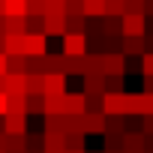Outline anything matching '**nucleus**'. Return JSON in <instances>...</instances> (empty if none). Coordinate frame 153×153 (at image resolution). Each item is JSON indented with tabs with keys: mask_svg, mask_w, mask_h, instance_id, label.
Instances as JSON below:
<instances>
[{
	"mask_svg": "<svg viewBox=\"0 0 153 153\" xmlns=\"http://www.w3.org/2000/svg\"><path fill=\"white\" fill-rule=\"evenodd\" d=\"M9 111H24L27 114V93H9Z\"/></svg>",
	"mask_w": 153,
	"mask_h": 153,
	"instance_id": "nucleus-29",
	"label": "nucleus"
},
{
	"mask_svg": "<svg viewBox=\"0 0 153 153\" xmlns=\"http://www.w3.org/2000/svg\"><path fill=\"white\" fill-rule=\"evenodd\" d=\"M27 93H45V75L42 72H27Z\"/></svg>",
	"mask_w": 153,
	"mask_h": 153,
	"instance_id": "nucleus-22",
	"label": "nucleus"
},
{
	"mask_svg": "<svg viewBox=\"0 0 153 153\" xmlns=\"http://www.w3.org/2000/svg\"><path fill=\"white\" fill-rule=\"evenodd\" d=\"M0 132H3V117H0Z\"/></svg>",
	"mask_w": 153,
	"mask_h": 153,
	"instance_id": "nucleus-51",
	"label": "nucleus"
},
{
	"mask_svg": "<svg viewBox=\"0 0 153 153\" xmlns=\"http://www.w3.org/2000/svg\"><path fill=\"white\" fill-rule=\"evenodd\" d=\"M66 75H84V54H66Z\"/></svg>",
	"mask_w": 153,
	"mask_h": 153,
	"instance_id": "nucleus-20",
	"label": "nucleus"
},
{
	"mask_svg": "<svg viewBox=\"0 0 153 153\" xmlns=\"http://www.w3.org/2000/svg\"><path fill=\"white\" fill-rule=\"evenodd\" d=\"M6 93H27V72H6Z\"/></svg>",
	"mask_w": 153,
	"mask_h": 153,
	"instance_id": "nucleus-13",
	"label": "nucleus"
},
{
	"mask_svg": "<svg viewBox=\"0 0 153 153\" xmlns=\"http://www.w3.org/2000/svg\"><path fill=\"white\" fill-rule=\"evenodd\" d=\"M66 153H87V150H66Z\"/></svg>",
	"mask_w": 153,
	"mask_h": 153,
	"instance_id": "nucleus-50",
	"label": "nucleus"
},
{
	"mask_svg": "<svg viewBox=\"0 0 153 153\" xmlns=\"http://www.w3.org/2000/svg\"><path fill=\"white\" fill-rule=\"evenodd\" d=\"M123 90V75H105V93H120Z\"/></svg>",
	"mask_w": 153,
	"mask_h": 153,
	"instance_id": "nucleus-33",
	"label": "nucleus"
},
{
	"mask_svg": "<svg viewBox=\"0 0 153 153\" xmlns=\"http://www.w3.org/2000/svg\"><path fill=\"white\" fill-rule=\"evenodd\" d=\"M144 93H153V75H144Z\"/></svg>",
	"mask_w": 153,
	"mask_h": 153,
	"instance_id": "nucleus-44",
	"label": "nucleus"
},
{
	"mask_svg": "<svg viewBox=\"0 0 153 153\" xmlns=\"http://www.w3.org/2000/svg\"><path fill=\"white\" fill-rule=\"evenodd\" d=\"M3 51L6 54H24V36H6Z\"/></svg>",
	"mask_w": 153,
	"mask_h": 153,
	"instance_id": "nucleus-27",
	"label": "nucleus"
},
{
	"mask_svg": "<svg viewBox=\"0 0 153 153\" xmlns=\"http://www.w3.org/2000/svg\"><path fill=\"white\" fill-rule=\"evenodd\" d=\"M111 153H123V150H111Z\"/></svg>",
	"mask_w": 153,
	"mask_h": 153,
	"instance_id": "nucleus-53",
	"label": "nucleus"
},
{
	"mask_svg": "<svg viewBox=\"0 0 153 153\" xmlns=\"http://www.w3.org/2000/svg\"><path fill=\"white\" fill-rule=\"evenodd\" d=\"M102 153H105V150H102Z\"/></svg>",
	"mask_w": 153,
	"mask_h": 153,
	"instance_id": "nucleus-55",
	"label": "nucleus"
},
{
	"mask_svg": "<svg viewBox=\"0 0 153 153\" xmlns=\"http://www.w3.org/2000/svg\"><path fill=\"white\" fill-rule=\"evenodd\" d=\"M87 96H105V75H81Z\"/></svg>",
	"mask_w": 153,
	"mask_h": 153,
	"instance_id": "nucleus-12",
	"label": "nucleus"
},
{
	"mask_svg": "<svg viewBox=\"0 0 153 153\" xmlns=\"http://www.w3.org/2000/svg\"><path fill=\"white\" fill-rule=\"evenodd\" d=\"M66 15H87L84 12V0H66Z\"/></svg>",
	"mask_w": 153,
	"mask_h": 153,
	"instance_id": "nucleus-36",
	"label": "nucleus"
},
{
	"mask_svg": "<svg viewBox=\"0 0 153 153\" xmlns=\"http://www.w3.org/2000/svg\"><path fill=\"white\" fill-rule=\"evenodd\" d=\"M66 0H45V15H63Z\"/></svg>",
	"mask_w": 153,
	"mask_h": 153,
	"instance_id": "nucleus-34",
	"label": "nucleus"
},
{
	"mask_svg": "<svg viewBox=\"0 0 153 153\" xmlns=\"http://www.w3.org/2000/svg\"><path fill=\"white\" fill-rule=\"evenodd\" d=\"M27 114H45V93H27Z\"/></svg>",
	"mask_w": 153,
	"mask_h": 153,
	"instance_id": "nucleus-21",
	"label": "nucleus"
},
{
	"mask_svg": "<svg viewBox=\"0 0 153 153\" xmlns=\"http://www.w3.org/2000/svg\"><path fill=\"white\" fill-rule=\"evenodd\" d=\"M0 90H6V75H0Z\"/></svg>",
	"mask_w": 153,
	"mask_h": 153,
	"instance_id": "nucleus-48",
	"label": "nucleus"
},
{
	"mask_svg": "<svg viewBox=\"0 0 153 153\" xmlns=\"http://www.w3.org/2000/svg\"><path fill=\"white\" fill-rule=\"evenodd\" d=\"M48 33H24V54L36 57V54H48Z\"/></svg>",
	"mask_w": 153,
	"mask_h": 153,
	"instance_id": "nucleus-3",
	"label": "nucleus"
},
{
	"mask_svg": "<svg viewBox=\"0 0 153 153\" xmlns=\"http://www.w3.org/2000/svg\"><path fill=\"white\" fill-rule=\"evenodd\" d=\"M87 132H66V150H84Z\"/></svg>",
	"mask_w": 153,
	"mask_h": 153,
	"instance_id": "nucleus-25",
	"label": "nucleus"
},
{
	"mask_svg": "<svg viewBox=\"0 0 153 153\" xmlns=\"http://www.w3.org/2000/svg\"><path fill=\"white\" fill-rule=\"evenodd\" d=\"M0 15H6V0H0Z\"/></svg>",
	"mask_w": 153,
	"mask_h": 153,
	"instance_id": "nucleus-49",
	"label": "nucleus"
},
{
	"mask_svg": "<svg viewBox=\"0 0 153 153\" xmlns=\"http://www.w3.org/2000/svg\"><path fill=\"white\" fill-rule=\"evenodd\" d=\"M6 111H9V93H6V90H0V117H3Z\"/></svg>",
	"mask_w": 153,
	"mask_h": 153,
	"instance_id": "nucleus-42",
	"label": "nucleus"
},
{
	"mask_svg": "<svg viewBox=\"0 0 153 153\" xmlns=\"http://www.w3.org/2000/svg\"><path fill=\"white\" fill-rule=\"evenodd\" d=\"M3 132H9V135H24V132H27V114H24V111H6V114H3Z\"/></svg>",
	"mask_w": 153,
	"mask_h": 153,
	"instance_id": "nucleus-6",
	"label": "nucleus"
},
{
	"mask_svg": "<svg viewBox=\"0 0 153 153\" xmlns=\"http://www.w3.org/2000/svg\"><path fill=\"white\" fill-rule=\"evenodd\" d=\"M141 69V57H126V72H138Z\"/></svg>",
	"mask_w": 153,
	"mask_h": 153,
	"instance_id": "nucleus-41",
	"label": "nucleus"
},
{
	"mask_svg": "<svg viewBox=\"0 0 153 153\" xmlns=\"http://www.w3.org/2000/svg\"><path fill=\"white\" fill-rule=\"evenodd\" d=\"M141 72L144 75H153V51H144L141 54Z\"/></svg>",
	"mask_w": 153,
	"mask_h": 153,
	"instance_id": "nucleus-39",
	"label": "nucleus"
},
{
	"mask_svg": "<svg viewBox=\"0 0 153 153\" xmlns=\"http://www.w3.org/2000/svg\"><path fill=\"white\" fill-rule=\"evenodd\" d=\"M147 33V15L126 12L123 15V36H144Z\"/></svg>",
	"mask_w": 153,
	"mask_h": 153,
	"instance_id": "nucleus-4",
	"label": "nucleus"
},
{
	"mask_svg": "<svg viewBox=\"0 0 153 153\" xmlns=\"http://www.w3.org/2000/svg\"><path fill=\"white\" fill-rule=\"evenodd\" d=\"M63 96L66 93H45V114H63Z\"/></svg>",
	"mask_w": 153,
	"mask_h": 153,
	"instance_id": "nucleus-19",
	"label": "nucleus"
},
{
	"mask_svg": "<svg viewBox=\"0 0 153 153\" xmlns=\"http://www.w3.org/2000/svg\"><path fill=\"white\" fill-rule=\"evenodd\" d=\"M102 111H105V114H129V93H126V90H120V93H105Z\"/></svg>",
	"mask_w": 153,
	"mask_h": 153,
	"instance_id": "nucleus-1",
	"label": "nucleus"
},
{
	"mask_svg": "<svg viewBox=\"0 0 153 153\" xmlns=\"http://www.w3.org/2000/svg\"><path fill=\"white\" fill-rule=\"evenodd\" d=\"M69 33H84L87 30V15H66Z\"/></svg>",
	"mask_w": 153,
	"mask_h": 153,
	"instance_id": "nucleus-26",
	"label": "nucleus"
},
{
	"mask_svg": "<svg viewBox=\"0 0 153 153\" xmlns=\"http://www.w3.org/2000/svg\"><path fill=\"white\" fill-rule=\"evenodd\" d=\"M84 12H87V18H102L105 15V0H84Z\"/></svg>",
	"mask_w": 153,
	"mask_h": 153,
	"instance_id": "nucleus-24",
	"label": "nucleus"
},
{
	"mask_svg": "<svg viewBox=\"0 0 153 153\" xmlns=\"http://www.w3.org/2000/svg\"><path fill=\"white\" fill-rule=\"evenodd\" d=\"M120 51H123L126 57H141V54L147 51V42H144V36H123Z\"/></svg>",
	"mask_w": 153,
	"mask_h": 153,
	"instance_id": "nucleus-11",
	"label": "nucleus"
},
{
	"mask_svg": "<svg viewBox=\"0 0 153 153\" xmlns=\"http://www.w3.org/2000/svg\"><path fill=\"white\" fill-rule=\"evenodd\" d=\"M6 72H9V54L0 51V75H6Z\"/></svg>",
	"mask_w": 153,
	"mask_h": 153,
	"instance_id": "nucleus-43",
	"label": "nucleus"
},
{
	"mask_svg": "<svg viewBox=\"0 0 153 153\" xmlns=\"http://www.w3.org/2000/svg\"><path fill=\"white\" fill-rule=\"evenodd\" d=\"M63 129V114H45V132Z\"/></svg>",
	"mask_w": 153,
	"mask_h": 153,
	"instance_id": "nucleus-37",
	"label": "nucleus"
},
{
	"mask_svg": "<svg viewBox=\"0 0 153 153\" xmlns=\"http://www.w3.org/2000/svg\"><path fill=\"white\" fill-rule=\"evenodd\" d=\"M144 15L153 18V0H144Z\"/></svg>",
	"mask_w": 153,
	"mask_h": 153,
	"instance_id": "nucleus-45",
	"label": "nucleus"
},
{
	"mask_svg": "<svg viewBox=\"0 0 153 153\" xmlns=\"http://www.w3.org/2000/svg\"><path fill=\"white\" fill-rule=\"evenodd\" d=\"M0 150H6V132H0Z\"/></svg>",
	"mask_w": 153,
	"mask_h": 153,
	"instance_id": "nucleus-47",
	"label": "nucleus"
},
{
	"mask_svg": "<svg viewBox=\"0 0 153 153\" xmlns=\"http://www.w3.org/2000/svg\"><path fill=\"white\" fill-rule=\"evenodd\" d=\"M87 111V93H66L63 96V114H84Z\"/></svg>",
	"mask_w": 153,
	"mask_h": 153,
	"instance_id": "nucleus-9",
	"label": "nucleus"
},
{
	"mask_svg": "<svg viewBox=\"0 0 153 153\" xmlns=\"http://www.w3.org/2000/svg\"><path fill=\"white\" fill-rule=\"evenodd\" d=\"M105 15L123 18V15H126V0H105Z\"/></svg>",
	"mask_w": 153,
	"mask_h": 153,
	"instance_id": "nucleus-23",
	"label": "nucleus"
},
{
	"mask_svg": "<svg viewBox=\"0 0 153 153\" xmlns=\"http://www.w3.org/2000/svg\"><path fill=\"white\" fill-rule=\"evenodd\" d=\"M45 150L66 153V132H63V129H51V132H45Z\"/></svg>",
	"mask_w": 153,
	"mask_h": 153,
	"instance_id": "nucleus-16",
	"label": "nucleus"
},
{
	"mask_svg": "<svg viewBox=\"0 0 153 153\" xmlns=\"http://www.w3.org/2000/svg\"><path fill=\"white\" fill-rule=\"evenodd\" d=\"M141 132L144 135H153V114H144L141 117Z\"/></svg>",
	"mask_w": 153,
	"mask_h": 153,
	"instance_id": "nucleus-40",
	"label": "nucleus"
},
{
	"mask_svg": "<svg viewBox=\"0 0 153 153\" xmlns=\"http://www.w3.org/2000/svg\"><path fill=\"white\" fill-rule=\"evenodd\" d=\"M45 153H57V150H45Z\"/></svg>",
	"mask_w": 153,
	"mask_h": 153,
	"instance_id": "nucleus-52",
	"label": "nucleus"
},
{
	"mask_svg": "<svg viewBox=\"0 0 153 153\" xmlns=\"http://www.w3.org/2000/svg\"><path fill=\"white\" fill-rule=\"evenodd\" d=\"M24 33H27V18L6 15V36H24Z\"/></svg>",
	"mask_w": 153,
	"mask_h": 153,
	"instance_id": "nucleus-17",
	"label": "nucleus"
},
{
	"mask_svg": "<svg viewBox=\"0 0 153 153\" xmlns=\"http://www.w3.org/2000/svg\"><path fill=\"white\" fill-rule=\"evenodd\" d=\"M0 36H6V15H0Z\"/></svg>",
	"mask_w": 153,
	"mask_h": 153,
	"instance_id": "nucleus-46",
	"label": "nucleus"
},
{
	"mask_svg": "<svg viewBox=\"0 0 153 153\" xmlns=\"http://www.w3.org/2000/svg\"><path fill=\"white\" fill-rule=\"evenodd\" d=\"M6 153H27V132L24 135H9L6 132Z\"/></svg>",
	"mask_w": 153,
	"mask_h": 153,
	"instance_id": "nucleus-18",
	"label": "nucleus"
},
{
	"mask_svg": "<svg viewBox=\"0 0 153 153\" xmlns=\"http://www.w3.org/2000/svg\"><path fill=\"white\" fill-rule=\"evenodd\" d=\"M102 66H105V75H126V54L123 51H105Z\"/></svg>",
	"mask_w": 153,
	"mask_h": 153,
	"instance_id": "nucleus-5",
	"label": "nucleus"
},
{
	"mask_svg": "<svg viewBox=\"0 0 153 153\" xmlns=\"http://www.w3.org/2000/svg\"><path fill=\"white\" fill-rule=\"evenodd\" d=\"M27 33H45V15H27Z\"/></svg>",
	"mask_w": 153,
	"mask_h": 153,
	"instance_id": "nucleus-31",
	"label": "nucleus"
},
{
	"mask_svg": "<svg viewBox=\"0 0 153 153\" xmlns=\"http://www.w3.org/2000/svg\"><path fill=\"white\" fill-rule=\"evenodd\" d=\"M45 33H48V36H57V39H63V36L69 33L66 12H63V15H45Z\"/></svg>",
	"mask_w": 153,
	"mask_h": 153,
	"instance_id": "nucleus-10",
	"label": "nucleus"
},
{
	"mask_svg": "<svg viewBox=\"0 0 153 153\" xmlns=\"http://www.w3.org/2000/svg\"><path fill=\"white\" fill-rule=\"evenodd\" d=\"M27 150H45V132L39 135H33V132H27Z\"/></svg>",
	"mask_w": 153,
	"mask_h": 153,
	"instance_id": "nucleus-35",
	"label": "nucleus"
},
{
	"mask_svg": "<svg viewBox=\"0 0 153 153\" xmlns=\"http://www.w3.org/2000/svg\"><path fill=\"white\" fill-rule=\"evenodd\" d=\"M111 150H123V135L120 132H105V153Z\"/></svg>",
	"mask_w": 153,
	"mask_h": 153,
	"instance_id": "nucleus-30",
	"label": "nucleus"
},
{
	"mask_svg": "<svg viewBox=\"0 0 153 153\" xmlns=\"http://www.w3.org/2000/svg\"><path fill=\"white\" fill-rule=\"evenodd\" d=\"M87 51H90L87 33H66L63 36V54H87Z\"/></svg>",
	"mask_w": 153,
	"mask_h": 153,
	"instance_id": "nucleus-2",
	"label": "nucleus"
},
{
	"mask_svg": "<svg viewBox=\"0 0 153 153\" xmlns=\"http://www.w3.org/2000/svg\"><path fill=\"white\" fill-rule=\"evenodd\" d=\"M45 93H66V72H45Z\"/></svg>",
	"mask_w": 153,
	"mask_h": 153,
	"instance_id": "nucleus-14",
	"label": "nucleus"
},
{
	"mask_svg": "<svg viewBox=\"0 0 153 153\" xmlns=\"http://www.w3.org/2000/svg\"><path fill=\"white\" fill-rule=\"evenodd\" d=\"M9 72H27V54H9Z\"/></svg>",
	"mask_w": 153,
	"mask_h": 153,
	"instance_id": "nucleus-32",
	"label": "nucleus"
},
{
	"mask_svg": "<svg viewBox=\"0 0 153 153\" xmlns=\"http://www.w3.org/2000/svg\"><path fill=\"white\" fill-rule=\"evenodd\" d=\"M84 75H105V66H102V54L99 51H87L84 54Z\"/></svg>",
	"mask_w": 153,
	"mask_h": 153,
	"instance_id": "nucleus-15",
	"label": "nucleus"
},
{
	"mask_svg": "<svg viewBox=\"0 0 153 153\" xmlns=\"http://www.w3.org/2000/svg\"><path fill=\"white\" fill-rule=\"evenodd\" d=\"M27 15H45V0H27Z\"/></svg>",
	"mask_w": 153,
	"mask_h": 153,
	"instance_id": "nucleus-38",
	"label": "nucleus"
},
{
	"mask_svg": "<svg viewBox=\"0 0 153 153\" xmlns=\"http://www.w3.org/2000/svg\"><path fill=\"white\" fill-rule=\"evenodd\" d=\"M6 15H21V18H27V0H6Z\"/></svg>",
	"mask_w": 153,
	"mask_h": 153,
	"instance_id": "nucleus-28",
	"label": "nucleus"
},
{
	"mask_svg": "<svg viewBox=\"0 0 153 153\" xmlns=\"http://www.w3.org/2000/svg\"><path fill=\"white\" fill-rule=\"evenodd\" d=\"M105 126H108L105 111H84V132L87 135H105Z\"/></svg>",
	"mask_w": 153,
	"mask_h": 153,
	"instance_id": "nucleus-8",
	"label": "nucleus"
},
{
	"mask_svg": "<svg viewBox=\"0 0 153 153\" xmlns=\"http://www.w3.org/2000/svg\"><path fill=\"white\" fill-rule=\"evenodd\" d=\"M0 153H6V150H0Z\"/></svg>",
	"mask_w": 153,
	"mask_h": 153,
	"instance_id": "nucleus-54",
	"label": "nucleus"
},
{
	"mask_svg": "<svg viewBox=\"0 0 153 153\" xmlns=\"http://www.w3.org/2000/svg\"><path fill=\"white\" fill-rule=\"evenodd\" d=\"M147 150V135L141 129H126L123 132V153H144Z\"/></svg>",
	"mask_w": 153,
	"mask_h": 153,
	"instance_id": "nucleus-7",
	"label": "nucleus"
}]
</instances>
